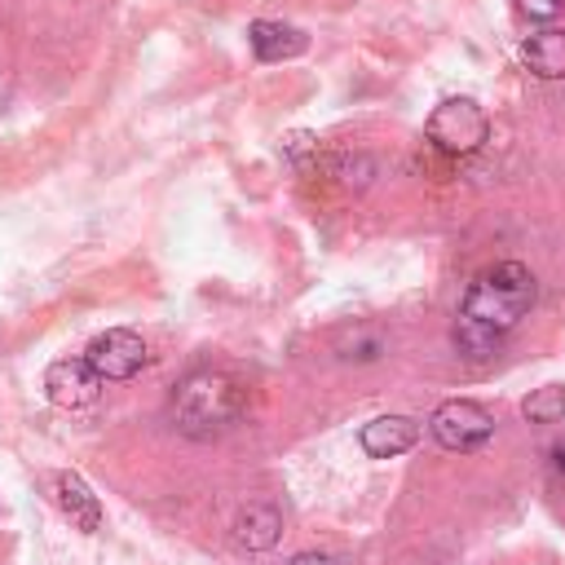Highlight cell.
Here are the masks:
<instances>
[{"label":"cell","mask_w":565,"mask_h":565,"mask_svg":"<svg viewBox=\"0 0 565 565\" xmlns=\"http://www.w3.org/2000/svg\"><path fill=\"white\" fill-rule=\"evenodd\" d=\"M168 411H172L177 433H185L194 441H207L243 415V388H238V380H230L221 371H194L177 384Z\"/></svg>","instance_id":"cell-2"},{"label":"cell","mask_w":565,"mask_h":565,"mask_svg":"<svg viewBox=\"0 0 565 565\" xmlns=\"http://www.w3.org/2000/svg\"><path fill=\"white\" fill-rule=\"evenodd\" d=\"M424 137H428L441 154L463 159V154H477V150L486 146L490 119H486V110H481L472 97H446V102L433 106V115H428V124H424Z\"/></svg>","instance_id":"cell-3"},{"label":"cell","mask_w":565,"mask_h":565,"mask_svg":"<svg viewBox=\"0 0 565 565\" xmlns=\"http://www.w3.org/2000/svg\"><path fill=\"white\" fill-rule=\"evenodd\" d=\"M384 349H388V335H384L375 322H358V327L344 331V340H340V358H344V362H375Z\"/></svg>","instance_id":"cell-12"},{"label":"cell","mask_w":565,"mask_h":565,"mask_svg":"<svg viewBox=\"0 0 565 565\" xmlns=\"http://www.w3.org/2000/svg\"><path fill=\"white\" fill-rule=\"evenodd\" d=\"M499 340H503V335H494V331H486V327H477V322H468V318H455V349H459V353H468V358H490V353L499 349Z\"/></svg>","instance_id":"cell-14"},{"label":"cell","mask_w":565,"mask_h":565,"mask_svg":"<svg viewBox=\"0 0 565 565\" xmlns=\"http://www.w3.org/2000/svg\"><path fill=\"white\" fill-rule=\"evenodd\" d=\"M534 296H539L534 274L521 260H499V265H490L486 274H477L468 282V291L459 300V318L503 335V331H512L530 313Z\"/></svg>","instance_id":"cell-1"},{"label":"cell","mask_w":565,"mask_h":565,"mask_svg":"<svg viewBox=\"0 0 565 565\" xmlns=\"http://www.w3.org/2000/svg\"><path fill=\"white\" fill-rule=\"evenodd\" d=\"M552 477H556V481L565 486V441H561V446L552 450Z\"/></svg>","instance_id":"cell-17"},{"label":"cell","mask_w":565,"mask_h":565,"mask_svg":"<svg viewBox=\"0 0 565 565\" xmlns=\"http://www.w3.org/2000/svg\"><path fill=\"white\" fill-rule=\"evenodd\" d=\"M282 534V512L274 503H247L234 521V543L247 552H269Z\"/></svg>","instance_id":"cell-10"},{"label":"cell","mask_w":565,"mask_h":565,"mask_svg":"<svg viewBox=\"0 0 565 565\" xmlns=\"http://www.w3.org/2000/svg\"><path fill=\"white\" fill-rule=\"evenodd\" d=\"M247 44L260 62H287V57H300L309 40H305V31H296L287 22H265L260 18V22L247 26Z\"/></svg>","instance_id":"cell-9"},{"label":"cell","mask_w":565,"mask_h":565,"mask_svg":"<svg viewBox=\"0 0 565 565\" xmlns=\"http://www.w3.org/2000/svg\"><path fill=\"white\" fill-rule=\"evenodd\" d=\"M291 565H340V556H327V552H300V556H291Z\"/></svg>","instance_id":"cell-16"},{"label":"cell","mask_w":565,"mask_h":565,"mask_svg":"<svg viewBox=\"0 0 565 565\" xmlns=\"http://www.w3.org/2000/svg\"><path fill=\"white\" fill-rule=\"evenodd\" d=\"M521 57H525L530 75H539V79H565V31L561 26H547V31L530 35L525 49H521Z\"/></svg>","instance_id":"cell-11"},{"label":"cell","mask_w":565,"mask_h":565,"mask_svg":"<svg viewBox=\"0 0 565 565\" xmlns=\"http://www.w3.org/2000/svg\"><path fill=\"white\" fill-rule=\"evenodd\" d=\"M44 393H49V402L62 406V411H84V406L97 402L102 380H97V371H93L84 358H57V362L44 371Z\"/></svg>","instance_id":"cell-6"},{"label":"cell","mask_w":565,"mask_h":565,"mask_svg":"<svg viewBox=\"0 0 565 565\" xmlns=\"http://www.w3.org/2000/svg\"><path fill=\"white\" fill-rule=\"evenodd\" d=\"M428 433L437 437L441 450L472 455V450H481V446L494 437V415H490L481 402H472V397H450V402H441V406L433 411Z\"/></svg>","instance_id":"cell-4"},{"label":"cell","mask_w":565,"mask_h":565,"mask_svg":"<svg viewBox=\"0 0 565 565\" xmlns=\"http://www.w3.org/2000/svg\"><path fill=\"white\" fill-rule=\"evenodd\" d=\"M53 499H57L62 516L75 530H84V534L102 530V503H97V494L88 490V481L79 472H53Z\"/></svg>","instance_id":"cell-7"},{"label":"cell","mask_w":565,"mask_h":565,"mask_svg":"<svg viewBox=\"0 0 565 565\" xmlns=\"http://www.w3.org/2000/svg\"><path fill=\"white\" fill-rule=\"evenodd\" d=\"M415 441H419V424L411 415H375L371 424H362V450L371 459H393Z\"/></svg>","instance_id":"cell-8"},{"label":"cell","mask_w":565,"mask_h":565,"mask_svg":"<svg viewBox=\"0 0 565 565\" xmlns=\"http://www.w3.org/2000/svg\"><path fill=\"white\" fill-rule=\"evenodd\" d=\"M521 415H525L530 424H556V419H565V388H561V384L534 388V393L521 402Z\"/></svg>","instance_id":"cell-13"},{"label":"cell","mask_w":565,"mask_h":565,"mask_svg":"<svg viewBox=\"0 0 565 565\" xmlns=\"http://www.w3.org/2000/svg\"><path fill=\"white\" fill-rule=\"evenodd\" d=\"M84 362L97 371V380H132L141 366H146V340L128 327H115V331H102L88 349H84Z\"/></svg>","instance_id":"cell-5"},{"label":"cell","mask_w":565,"mask_h":565,"mask_svg":"<svg viewBox=\"0 0 565 565\" xmlns=\"http://www.w3.org/2000/svg\"><path fill=\"white\" fill-rule=\"evenodd\" d=\"M516 9H521L530 22H547V18H556V13L565 9V0H516Z\"/></svg>","instance_id":"cell-15"}]
</instances>
